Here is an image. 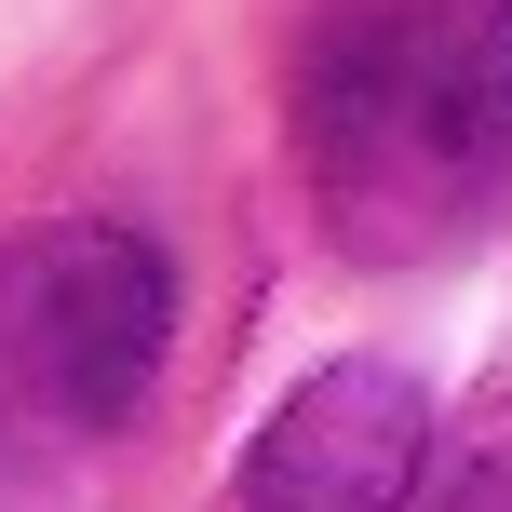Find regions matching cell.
Returning <instances> with one entry per match:
<instances>
[{"label": "cell", "mask_w": 512, "mask_h": 512, "mask_svg": "<svg viewBox=\"0 0 512 512\" xmlns=\"http://www.w3.org/2000/svg\"><path fill=\"white\" fill-rule=\"evenodd\" d=\"M310 203L351 256H445L512 189V0H351L297 81Z\"/></svg>", "instance_id": "1"}, {"label": "cell", "mask_w": 512, "mask_h": 512, "mask_svg": "<svg viewBox=\"0 0 512 512\" xmlns=\"http://www.w3.org/2000/svg\"><path fill=\"white\" fill-rule=\"evenodd\" d=\"M162 337H176V283L108 216H68V230H41L0 270V391L27 418H54V432H81V445L149 405Z\"/></svg>", "instance_id": "2"}, {"label": "cell", "mask_w": 512, "mask_h": 512, "mask_svg": "<svg viewBox=\"0 0 512 512\" xmlns=\"http://www.w3.org/2000/svg\"><path fill=\"white\" fill-rule=\"evenodd\" d=\"M432 472V405L405 364H310L256 418L216 512H405Z\"/></svg>", "instance_id": "3"}, {"label": "cell", "mask_w": 512, "mask_h": 512, "mask_svg": "<svg viewBox=\"0 0 512 512\" xmlns=\"http://www.w3.org/2000/svg\"><path fill=\"white\" fill-rule=\"evenodd\" d=\"M432 512H512V391H499V405L459 432V459H445Z\"/></svg>", "instance_id": "4"}]
</instances>
